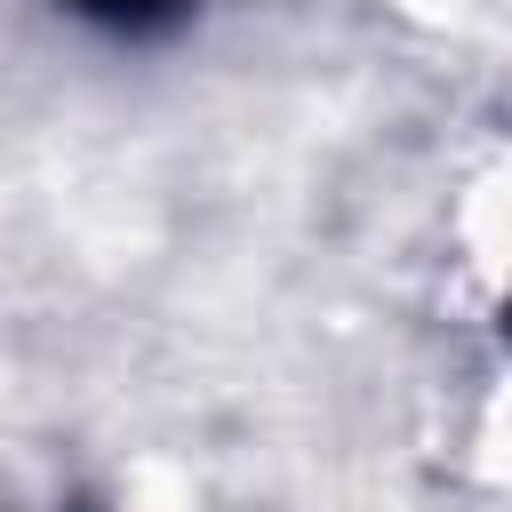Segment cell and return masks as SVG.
I'll list each match as a JSON object with an SVG mask.
<instances>
[{
	"label": "cell",
	"instance_id": "obj_1",
	"mask_svg": "<svg viewBox=\"0 0 512 512\" xmlns=\"http://www.w3.org/2000/svg\"><path fill=\"white\" fill-rule=\"evenodd\" d=\"M72 8L96 16V24H112V32H160V24L184 16V0H72Z\"/></svg>",
	"mask_w": 512,
	"mask_h": 512
},
{
	"label": "cell",
	"instance_id": "obj_2",
	"mask_svg": "<svg viewBox=\"0 0 512 512\" xmlns=\"http://www.w3.org/2000/svg\"><path fill=\"white\" fill-rule=\"evenodd\" d=\"M504 328H512V312H504Z\"/></svg>",
	"mask_w": 512,
	"mask_h": 512
}]
</instances>
